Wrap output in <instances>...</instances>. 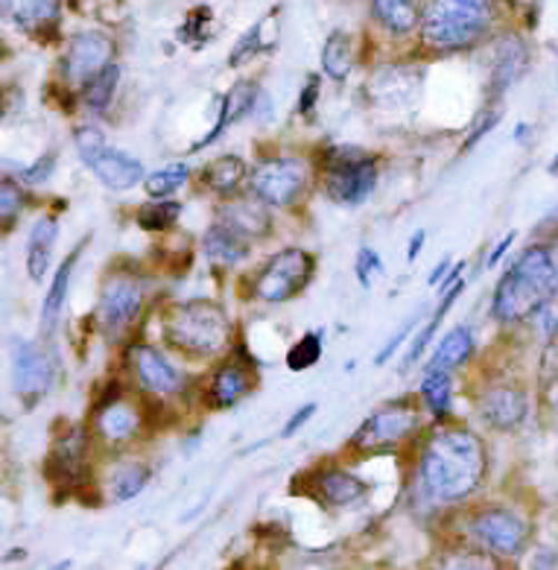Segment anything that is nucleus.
Segmentation results:
<instances>
[{"label":"nucleus","instance_id":"obj_1","mask_svg":"<svg viewBox=\"0 0 558 570\" xmlns=\"http://www.w3.org/2000/svg\"><path fill=\"white\" fill-rule=\"evenodd\" d=\"M419 471L433 498L462 500L477 492L486 476V445L471 430H439L427 439Z\"/></svg>","mask_w":558,"mask_h":570},{"label":"nucleus","instance_id":"obj_2","mask_svg":"<svg viewBox=\"0 0 558 570\" xmlns=\"http://www.w3.org/2000/svg\"><path fill=\"white\" fill-rule=\"evenodd\" d=\"M558 298V264L547 246H529L497 282L491 316L497 322H527Z\"/></svg>","mask_w":558,"mask_h":570},{"label":"nucleus","instance_id":"obj_3","mask_svg":"<svg viewBox=\"0 0 558 570\" xmlns=\"http://www.w3.org/2000/svg\"><path fill=\"white\" fill-rule=\"evenodd\" d=\"M495 18V0H430L421 12V41L435 53L473 48Z\"/></svg>","mask_w":558,"mask_h":570},{"label":"nucleus","instance_id":"obj_4","mask_svg":"<svg viewBox=\"0 0 558 570\" xmlns=\"http://www.w3.org/2000/svg\"><path fill=\"white\" fill-rule=\"evenodd\" d=\"M164 340L190 354V357H214L232 343V322L223 305L211 298H190L179 302L164 313Z\"/></svg>","mask_w":558,"mask_h":570},{"label":"nucleus","instance_id":"obj_5","mask_svg":"<svg viewBox=\"0 0 558 570\" xmlns=\"http://www.w3.org/2000/svg\"><path fill=\"white\" fill-rule=\"evenodd\" d=\"M74 138H77L79 158L86 161L88 170H91L106 188L129 190L135 188V185H144V179H147L144 165H140L138 158L126 156V153L111 147V144L102 138L100 129H94V126H79Z\"/></svg>","mask_w":558,"mask_h":570},{"label":"nucleus","instance_id":"obj_6","mask_svg":"<svg viewBox=\"0 0 558 570\" xmlns=\"http://www.w3.org/2000/svg\"><path fill=\"white\" fill-rule=\"evenodd\" d=\"M313 273H316V258L311 252L290 246V249H281L278 255H272L266 261V266L257 273L255 284H252V293L261 302L284 305L313 282Z\"/></svg>","mask_w":558,"mask_h":570},{"label":"nucleus","instance_id":"obj_7","mask_svg":"<svg viewBox=\"0 0 558 570\" xmlns=\"http://www.w3.org/2000/svg\"><path fill=\"white\" fill-rule=\"evenodd\" d=\"M307 181H311V170L302 158H270L248 173L252 194L275 208L298 203L307 190Z\"/></svg>","mask_w":558,"mask_h":570},{"label":"nucleus","instance_id":"obj_8","mask_svg":"<svg viewBox=\"0 0 558 570\" xmlns=\"http://www.w3.org/2000/svg\"><path fill=\"white\" fill-rule=\"evenodd\" d=\"M468 530H471L473 539L480 541V544L486 547V550H491L495 556L512 559V556H520L527 550L529 527L523 518L515 515L512 509H480V512H473Z\"/></svg>","mask_w":558,"mask_h":570},{"label":"nucleus","instance_id":"obj_9","mask_svg":"<svg viewBox=\"0 0 558 570\" xmlns=\"http://www.w3.org/2000/svg\"><path fill=\"white\" fill-rule=\"evenodd\" d=\"M419 428V413L415 406L407 404H392L386 410H378L354 430L351 436V448L358 451H383V448H392L403 439H410Z\"/></svg>","mask_w":558,"mask_h":570},{"label":"nucleus","instance_id":"obj_10","mask_svg":"<svg viewBox=\"0 0 558 570\" xmlns=\"http://www.w3.org/2000/svg\"><path fill=\"white\" fill-rule=\"evenodd\" d=\"M144 311V289L133 275H111L102 287L97 322L106 334H120L133 325Z\"/></svg>","mask_w":558,"mask_h":570},{"label":"nucleus","instance_id":"obj_11","mask_svg":"<svg viewBox=\"0 0 558 570\" xmlns=\"http://www.w3.org/2000/svg\"><path fill=\"white\" fill-rule=\"evenodd\" d=\"M115 59V41L106 32H79L62 56V79L70 88H82L97 71Z\"/></svg>","mask_w":558,"mask_h":570},{"label":"nucleus","instance_id":"obj_12","mask_svg":"<svg viewBox=\"0 0 558 570\" xmlns=\"http://www.w3.org/2000/svg\"><path fill=\"white\" fill-rule=\"evenodd\" d=\"M12 386L27 406L45 399V392L53 386V363L39 345L12 340Z\"/></svg>","mask_w":558,"mask_h":570},{"label":"nucleus","instance_id":"obj_13","mask_svg":"<svg viewBox=\"0 0 558 570\" xmlns=\"http://www.w3.org/2000/svg\"><path fill=\"white\" fill-rule=\"evenodd\" d=\"M86 428H74L70 433L56 439L45 460L47 483L62 485V489H77V485H82V476H86Z\"/></svg>","mask_w":558,"mask_h":570},{"label":"nucleus","instance_id":"obj_14","mask_svg":"<svg viewBox=\"0 0 558 570\" xmlns=\"http://www.w3.org/2000/svg\"><path fill=\"white\" fill-rule=\"evenodd\" d=\"M126 360H129L140 386L153 395H173V392L182 390V375L156 345L133 343L126 348Z\"/></svg>","mask_w":558,"mask_h":570},{"label":"nucleus","instance_id":"obj_15","mask_svg":"<svg viewBox=\"0 0 558 570\" xmlns=\"http://www.w3.org/2000/svg\"><path fill=\"white\" fill-rule=\"evenodd\" d=\"M374 188H378V158L325 170V194L334 203L360 205L374 194Z\"/></svg>","mask_w":558,"mask_h":570},{"label":"nucleus","instance_id":"obj_16","mask_svg":"<svg viewBox=\"0 0 558 570\" xmlns=\"http://www.w3.org/2000/svg\"><path fill=\"white\" fill-rule=\"evenodd\" d=\"M3 12L30 39L53 41L59 36L62 0H3Z\"/></svg>","mask_w":558,"mask_h":570},{"label":"nucleus","instance_id":"obj_17","mask_svg":"<svg viewBox=\"0 0 558 570\" xmlns=\"http://www.w3.org/2000/svg\"><path fill=\"white\" fill-rule=\"evenodd\" d=\"M482 419L497 430H515L529 413L527 392L518 386H495L480 399Z\"/></svg>","mask_w":558,"mask_h":570},{"label":"nucleus","instance_id":"obj_18","mask_svg":"<svg viewBox=\"0 0 558 570\" xmlns=\"http://www.w3.org/2000/svg\"><path fill=\"white\" fill-rule=\"evenodd\" d=\"M223 226L237 232L246 240H257L272 232V214L270 203H255V199H234V203L219 205V219Z\"/></svg>","mask_w":558,"mask_h":570},{"label":"nucleus","instance_id":"obj_19","mask_svg":"<svg viewBox=\"0 0 558 570\" xmlns=\"http://www.w3.org/2000/svg\"><path fill=\"white\" fill-rule=\"evenodd\" d=\"M252 392V377L241 363H223L214 372L208 390H205V406L211 410H232Z\"/></svg>","mask_w":558,"mask_h":570},{"label":"nucleus","instance_id":"obj_20","mask_svg":"<svg viewBox=\"0 0 558 570\" xmlns=\"http://www.w3.org/2000/svg\"><path fill=\"white\" fill-rule=\"evenodd\" d=\"M257 97H261V91H257L255 82H237V86H234L232 91L223 97V106H219V118H217V124H214V129H211L205 138H199V141L190 147V153L211 147V144L217 141L219 135H223L225 129L234 124V120H241V118H246V115H252V111H255V106H257Z\"/></svg>","mask_w":558,"mask_h":570},{"label":"nucleus","instance_id":"obj_21","mask_svg":"<svg viewBox=\"0 0 558 570\" xmlns=\"http://www.w3.org/2000/svg\"><path fill=\"white\" fill-rule=\"evenodd\" d=\"M527 65L529 50L518 36H509V39L500 41V50H497L495 59V71H491V97H500L503 91H509L515 79L523 77Z\"/></svg>","mask_w":558,"mask_h":570},{"label":"nucleus","instance_id":"obj_22","mask_svg":"<svg viewBox=\"0 0 558 570\" xmlns=\"http://www.w3.org/2000/svg\"><path fill=\"white\" fill-rule=\"evenodd\" d=\"M248 243L246 237H241L237 232H232L223 223H214V226L205 232V240H202V249H205V258L211 261L219 269H228V266L241 264L248 258Z\"/></svg>","mask_w":558,"mask_h":570},{"label":"nucleus","instance_id":"obj_23","mask_svg":"<svg viewBox=\"0 0 558 570\" xmlns=\"http://www.w3.org/2000/svg\"><path fill=\"white\" fill-rule=\"evenodd\" d=\"M56 235H59V226H56L53 214L36 219L30 240H27V273H30L32 282H41L47 275V266L53 261Z\"/></svg>","mask_w":558,"mask_h":570},{"label":"nucleus","instance_id":"obj_24","mask_svg":"<svg viewBox=\"0 0 558 570\" xmlns=\"http://www.w3.org/2000/svg\"><path fill=\"white\" fill-rule=\"evenodd\" d=\"M97 430H100V436L111 445L117 442H129V439L138 436L140 430V413L138 406L124 404V401H115L109 404L102 413H97Z\"/></svg>","mask_w":558,"mask_h":570},{"label":"nucleus","instance_id":"obj_25","mask_svg":"<svg viewBox=\"0 0 558 570\" xmlns=\"http://www.w3.org/2000/svg\"><path fill=\"white\" fill-rule=\"evenodd\" d=\"M82 249H86V240L79 243L77 249L70 252L68 258L62 261V266H59V273H56L53 284H50V289H47L45 305H41V325H45V334H53V328L59 325V320H62V307H65V298H68L70 273H74V264H77L79 252Z\"/></svg>","mask_w":558,"mask_h":570},{"label":"nucleus","instance_id":"obj_26","mask_svg":"<svg viewBox=\"0 0 558 570\" xmlns=\"http://www.w3.org/2000/svg\"><path fill=\"white\" fill-rule=\"evenodd\" d=\"M316 494L331 507H349L365 494V483L360 476L342 469H327L316 476Z\"/></svg>","mask_w":558,"mask_h":570},{"label":"nucleus","instance_id":"obj_27","mask_svg":"<svg viewBox=\"0 0 558 570\" xmlns=\"http://www.w3.org/2000/svg\"><path fill=\"white\" fill-rule=\"evenodd\" d=\"M248 176V167L241 156H219L202 167V181L219 196H232Z\"/></svg>","mask_w":558,"mask_h":570},{"label":"nucleus","instance_id":"obj_28","mask_svg":"<svg viewBox=\"0 0 558 570\" xmlns=\"http://www.w3.org/2000/svg\"><path fill=\"white\" fill-rule=\"evenodd\" d=\"M473 354V334L468 325H457L442 336V343L435 345L433 357H430V366L427 368H444V372H453V368L466 366Z\"/></svg>","mask_w":558,"mask_h":570},{"label":"nucleus","instance_id":"obj_29","mask_svg":"<svg viewBox=\"0 0 558 570\" xmlns=\"http://www.w3.org/2000/svg\"><path fill=\"white\" fill-rule=\"evenodd\" d=\"M275 21H278V18H275V12H270V16L261 18V21H257L252 30L243 32L241 41L234 45L232 56H228V65H232V68H241V65L252 62L257 53H266V50L275 48V41H278V30L266 32L272 24H275Z\"/></svg>","mask_w":558,"mask_h":570},{"label":"nucleus","instance_id":"obj_30","mask_svg":"<svg viewBox=\"0 0 558 570\" xmlns=\"http://www.w3.org/2000/svg\"><path fill=\"white\" fill-rule=\"evenodd\" d=\"M372 16L395 36H407L421 27L419 0H372Z\"/></svg>","mask_w":558,"mask_h":570},{"label":"nucleus","instance_id":"obj_31","mask_svg":"<svg viewBox=\"0 0 558 570\" xmlns=\"http://www.w3.org/2000/svg\"><path fill=\"white\" fill-rule=\"evenodd\" d=\"M462 287H466V284H462V278H459V282L453 284V287L444 289L442 305H439V311H435L433 316H430V322H427V325L419 331V334L412 336L410 352L403 354V363H401L403 372H407V368H410V366H415V363H419V360H421V354H424L427 348H430L435 331L442 328V320H444V316H448V311H450V307H453V302H457V298L462 296Z\"/></svg>","mask_w":558,"mask_h":570},{"label":"nucleus","instance_id":"obj_32","mask_svg":"<svg viewBox=\"0 0 558 570\" xmlns=\"http://www.w3.org/2000/svg\"><path fill=\"white\" fill-rule=\"evenodd\" d=\"M322 68L334 82H345L354 68V48H351L349 32L334 30L327 36L325 48H322Z\"/></svg>","mask_w":558,"mask_h":570},{"label":"nucleus","instance_id":"obj_33","mask_svg":"<svg viewBox=\"0 0 558 570\" xmlns=\"http://www.w3.org/2000/svg\"><path fill=\"white\" fill-rule=\"evenodd\" d=\"M421 399L427 410L435 419H444L450 413V401H453V377L444 368H427L424 381H421Z\"/></svg>","mask_w":558,"mask_h":570},{"label":"nucleus","instance_id":"obj_34","mask_svg":"<svg viewBox=\"0 0 558 570\" xmlns=\"http://www.w3.org/2000/svg\"><path fill=\"white\" fill-rule=\"evenodd\" d=\"M117 86H120V68H117L115 62H109L102 71L94 73L86 86H82V100H86L88 109L100 115V111L109 109L111 100H115Z\"/></svg>","mask_w":558,"mask_h":570},{"label":"nucleus","instance_id":"obj_35","mask_svg":"<svg viewBox=\"0 0 558 570\" xmlns=\"http://www.w3.org/2000/svg\"><path fill=\"white\" fill-rule=\"evenodd\" d=\"M182 217V203L176 199H167V196H158L153 203H144L135 212V223H138L144 232H167L179 223Z\"/></svg>","mask_w":558,"mask_h":570},{"label":"nucleus","instance_id":"obj_36","mask_svg":"<svg viewBox=\"0 0 558 570\" xmlns=\"http://www.w3.org/2000/svg\"><path fill=\"white\" fill-rule=\"evenodd\" d=\"M149 476H153V469H149V465H144V462H126V465H120V469L115 471V476H111V498L120 500V503L138 498V494L147 489Z\"/></svg>","mask_w":558,"mask_h":570},{"label":"nucleus","instance_id":"obj_37","mask_svg":"<svg viewBox=\"0 0 558 570\" xmlns=\"http://www.w3.org/2000/svg\"><path fill=\"white\" fill-rule=\"evenodd\" d=\"M187 176H190V167H187L185 161H176V165H167L161 167V170L149 173L147 179H144V190H147L153 199H158V196H170L185 185Z\"/></svg>","mask_w":558,"mask_h":570},{"label":"nucleus","instance_id":"obj_38","mask_svg":"<svg viewBox=\"0 0 558 570\" xmlns=\"http://www.w3.org/2000/svg\"><path fill=\"white\" fill-rule=\"evenodd\" d=\"M211 39H214V12L208 7L190 9V16L179 27V41H185L190 48H202Z\"/></svg>","mask_w":558,"mask_h":570},{"label":"nucleus","instance_id":"obj_39","mask_svg":"<svg viewBox=\"0 0 558 570\" xmlns=\"http://www.w3.org/2000/svg\"><path fill=\"white\" fill-rule=\"evenodd\" d=\"M322 352H325V345H322V334H316V331H307V334H304L298 343L290 345L287 368L290 372H307V368L316 366L319 360H322Z\"/></svg>","mask_w":558,"mask_h":570},{"label":"nucleus","instance_id":"obj_40","mask_svg":"<svg viewBox=\"0 0 558 570\" xmlns=\"http://www.w3.org/2000/svg\"><path fill=\"white\" fill-rule=\"evenodd\" d=\"M21 205H23V196L21 190H18L16 179H3L0 181V219H3V232H9L12 228V223L18 219V214H21Z\"/></svg>","mask_w":558,"mask_h":570},{"label":"nucleus","instance_id":"obj_41","mask_svg":"<svg viewBox=\"0 0 558 570\" xmlns=\"http://www.w3.org/2000/svg\"><path fill=\"white\" fill-rule=\"evenodd\" d=\"M365 158H374L372 153H365L360 147H349V144H336V147H327L322 153V170L327 167H342V165H358V161H365Z\"/></svg>","mask_w":558,"mask_h":570},{"label":"nucleus","instance_id":"obj_42","mask_svg":"<svg viewBox=\"0 0 558 570\" xmlns=\"http://www.w3.org/2000/svg\"><path fill=\"white\" fill-rule=\"evenodd\" d=\"M354 273H358V282L363 284L365 289L372 287L374 278L383 273V261H380L378 252L369 249V246H363V249L358 252V264H354Z\"/></svg>","mask_w":558,"mask_h":570},{"label":"nucleus","instance_id":"obj_43","mask_svg":"<svg viewBox=\"0 0 558 570\" xmlns=\"http://www.w3.org/2000/svg\"><path fill=\"white\" fill-rule=\"evenodd\" d=\"M412 328H415V320H410L407 325H401V328H398V334L392 336V340H386V345H383V348L374 354V366H383V363H386V360L392 357V354H395L403 343H407V336H410Z\"/></svg>","mask_w":558,"mask_h":570},{"label":"nucleus","instance_id":"obj_44","mask_svg":"<svg viewBox=\"0 0 558 570\" xmlns=\"http://www.w3.org/2000/svg\"><path fill=\"white\" fill-rule=\"evenodd\" d=\"M53 167H56V158L50 156V153H47V156H41L39 161H36V165H30V167H27V170L21 173V179L27 181V185H41V181L50 179V173H53Z\"/></svg>","mask_w":558,"mask_h":570},{"label":"nucleus","instance_id":"obj_45","mask_svg":"<svg viewBox=\"0 0 558 570\" xmlns=\"http://www.w3.org/2000/svg\"><path fill=\"white\" fill-rule=\"evenodd\" d=\"M497 124H500V111H489V115H486V118L471 129V135H468L466 144H462V153H471V149L477 147V144H480Z\"/></svg>","mask_w":558,"mask_h":570},{"label":"nucleus","instance_id":"obj_46","mask_svg":"<svg viewBox=\"0 0 558 570\" xmlns=\"http://www.w3.org/2000/svg\"><path fill=\"white\" fill-rule=\"evenodd\" d=\"M316 410H319L316 404H304V406H298V410H295V413L290 415V419H287V424H284V430H281V436H284V439H293L295 433H298V430L304 428V424L311 422L313 413H316Z\"/></svg>","mask_w":558,"mask_h":570},{"label":"nucleus","instance_id":"obj_47","mask_svg":"<svg viewBox=\"0 0 558 570\" xmlns=\"http://www.w3.org/2000/svg\"><path fill=\"white\" fill-rule=\"evenodd\" d=\"M319 102V77L316 73H311L307 77V86L302 88V97H298V111H302L304 118H311L313 109H316Z\"/></svg>","mask_w":558,"mask_h":570},{"label":"nucleus","instance_id":"obj_48","mask_svg":"<svg viewBox=\"0 0 558 570\" xmlns=\"http://www.w3.org/2000/svg\"><path fill=\"white\" fill-rule=\"evenodd\" d=\"M120 395H124V386H120L117 381H111L109 386H106V392H97V395H94V401H91L94 415L102 413V410H106L109 404H115V401H120Z\"/></svg>","mask_w":558,"mask_h":570},{"label":"nucleus","instance_id":"obj_49","mask_svg":"<svg viewBox=\"0 0 558 570\" xmlns=\"http://www.w3.org/2000/svg\"><path fill=\"white\" fill-rule=\"evenodd\" d=\"M515 237H518V232H509V235H506L503 240L497 243V246H495V252H491V255H489V266H497V264H500V258H503L506 252L512 249Z\"/></svg>","mask_w":558,"mask_h":570},{"label":"nucleus","instance_id":"obj_50","mask_svg":"<svg viewBox=\"0 0 558 570\" xmlns=\"http://www.w3.org/2000/svg\"><path fill=\"white\" fill-rule=\"evenodd\" d=\"M424 240H427V232L424 228H419L415 235H412L410 240V249H407V261H415L421 255V249H424Z\"/></svg>","mask_w":558,"mask_h":570},{"label":"nucleus","instance_id":"obj_51","mask_svg":"<svg viewBox=\"0 0 558 570\" xmlns=\"http://www.w3.org/2000/svg\"><path fill=\"white\" fill-rule=\"evenodd\" d=\"M450 266H453V261L444 258L442 264L435 266L433 273H430V278H427V284H430V287H435V284H442V282H444V273H450Z\"/></svg>","mask_w":558,"mask_h":570},{"label":"nucleus","instance_id":"obj_52","mask_svg":"<svg viewBox=\"0 0 558 570\" xmlns=\"http://www.w3.org/2000/svg\"><path fill=\"white\" fill-rule=\"evenodd\" d=\"M547 223H556V226H558V205H556V212L550 214V219H547Z\"/></svg>","mask_w":558,"mask_h":570},{"label":"nucleus","instance_id":"obj_53","mask_svg":"<svg viewBox=\"0 0 558 570\" xmlns=\"http://www.w3.org/2000/svg\"><path fill=\"white\" fill-rule=\"evenodd\" d=\"M550 173H556V176H558V156H556V158H552V165H550Z\"/></svg>","mask_w":558,"mask_h":570},{"label":"nucleus","instance_id":"obj_54","mask_svg":"<svg viewBox=\"0 0 558 570\" xmlns=\"http://www.w3.org/2000/svg\"><path fill=\"white\" fill-rule=\"evenodd\" d=\"M79 7H88V3H91V0H77Z\"/></svg>","mask_w":558,"mask_h":570}]
</instances>
